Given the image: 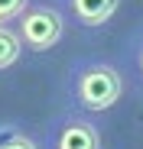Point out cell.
<instances>
[{"instance_id":"9c48e42d","label":"cell","mask_w":143,"mask_h":149,"mask_svg":"<svg viewBox=\"0 0 143 149\" xmlns=\"http://www.w3.org/2000/svg\"><path fill=\"white\" fill-rule=\"evenodd\" d=\"M0 26H4V23H0Z\"/></svg>"},{"instance_id":"ba28073f","label":"cell","mask_w":143,"mask_h":149,"mask_svg":"<svg viewBox=\"0 0 143 149\" xmlns=\"http://www.w3.org/2000/svg\"><path fill=\"white\" fill-rule=\"evenodd\" d=\"M29 7H33V0H0V23H10L13 26Z\"/></svg>"},{"instance_id":"7a4b0ae2","label":"cell","mask_w":143,"mask_h":149,"mask_svg":"<svg viewBox=\"0 0 143 149\" xmlns=\"http://www.w3.org/2000/svg\"><path fill=\"white\" fill-rule=\"evenodd\" d=\"M68 16L62 10V3H33L26 13H23L13 26L23 39V45L29 52H52V49L65 39V29H68Z\"/></svg>"},{"instance_id":"6da1fadb","label":"cell","mask_w":143,"mask_h":149,"mask_svg":"<svg viewBox=\"0 0 143 149\" xmlns=\"http://www.w3.org/2000/svg\"><path fill=\"white\" fill-rule=\"evenodd\" d=\"M127 91V74L107 58H75L65 74V97L75 110L85 113H107L121 104Z\"/></svg>"},{"instance_id":"8992f818","label":"cell","mask_w":143,"mask_h":149,"mask_svg":"<svg viewBox=\"0 0 143 149\" xmlns=\"http://www.w3.org/2000/svg\"><path fill=\"white\" fill-rule=\"evenodd\" d=\"M0 149H46V143H39L23 127H0Z\"/></svg>"},{"instance_id":"52a82bcc","label":"cell","mask_w":143,"mask_h":149,"mask_svg":"<svg viewBox=\"0 0 143 149\" xmlns=\"http://www.w3.org/2000/svg\"><path fill=\"white\" fill-rule=\"evenodd\" d=\"M124 65L130 68V74L143 84V26H137V33L127 39L124 45Z\"/></svg>"},{"instance_id":"3957f363","label":"cell","mask_w":143,"mask_h":149,"mask_svg":"<svg viewBox=\"0 0 143 149\" xmlns=\"http://www.w3.org/2000/svg\"><path fill=\"white\" fill-rule=\"evenodd\" d=\"M42 143H46V149H104L101 123L91 113L75 110V107L55 113L46 123Z\"/></svg>"},{"instance_id":"5b68a950","label":"cell","mask_w":143,"mask_h":149,"mask_svg":"<svg viewBox=\"0 0 143 149\" xmlns=\"http://www.w3.org/2000/svg\"><path fill=\"white\" fill-rule=\"evenodd\" d=\"M23 52H26V45H23V39H20V33H16V26L4 23V26H0V71L13 68V65L23 58Z\"/></svg>"},{"instance_id":"277c9868","label":"cell","mask_w":143,"mask_h":149,"mask_svg":"<svg viewBox=\"0 0 143 149\" xmlns=\"http://www.w3.org/2000/svg\"><path fill=\"white\" fill-rule=\"evenodd\" d=\"M65 16L81 29H104L117 16L121 0H59Z\"/></svg>"}]
</instances>
